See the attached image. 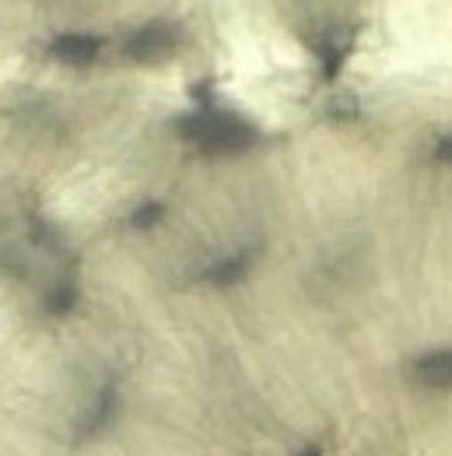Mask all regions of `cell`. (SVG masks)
<instances>
[{
	"mask_svg": "<svg viewBox=\"0 0 452 456\" xmlns=\"http://www.w3.org/2000/svg\"><path fill=\"white\" fill-rule=\"evenodd\" d=\"M179 134L204 155H238L256 144V126L225 110H200L179 119Z\"/></svg>",
	"mask_w": 452,
	"mask_h": 456,
	"instance_id": "6da1fadb",
	"label": "cell"
},
{
	"mask_svg": "<svg viewBox=\"0 0 452 456\" xmlns=\"http://www.w3.org/2000/svg\"><path fill=\"white\" fill-rule=\"evenodd\" d=\"M179 50V32L169 21H151L126 39V57L137 63H165Z\"/></svg>",
	"mask_w": 452,
	"mask_h": 456,
	"instance_id": "7a4b0ae2",
	"label": "cell"
},
{
	"mask_svg": "<svg viewBox=\"0 0 452 456\" xmlns=\"http://www.w3.org/2000/svg\"><path fill=\"white\" fill-rule=\"evenodd\" d=\"M407 372L424 390H452V347H435L410 358Z\"/></svg>",
	"mask_w": 452,
	"mask_h": 456,
	"instance_id": "3957f363",
	"label": "cell"
},
{
	"mask_svg": "<svg viewBox=\"0 0 452 456\" xmlns=\"http://www.w3.org/2000/svg\"><path fill=\"white\" fill-rule=\"evenodd\" d=\"M50 53H53V60L67 63V67H88V63H95V57L102 53V39L99 36H88V32H67V36L53 39Z\"/></svg>",
	"mask_w": 452,
	"mask_h": 456,
	"instance_id": "277c9868",
	"label": "cell"
},
{
	"mask_svg": "<svg viewBox=\"0 0 452 456\" xmlns=\"http://www.w3.org/2000/svg\"><path fill=\"white\" fill-rule=\"evenodd\" d=\"M116 411H119V390H116V383L109 379V383L92 397V403H88V411H85V418H81V436H99V432H106L109 421L116 418Z\"/></svg>",
	"mask_w": 452,
	"mask_h": 456,
	"instance_id": "5b68a950",
	"label": "cell"
},
{
	"mask_svg": "<svg viewBox=\"0 0 452 456\" xmlns=\"http://www.w3.org/2000/svg\"><path fill=\"white\" fill-rule=\"evenodd\" d=\"M249 271H253V253H249V249H238V253H231V256H222L218 264H211V267L204 271V278H207V285H214V288H231V285H238Z\"/></svg>",
	"mask_w": 452,
	"mask_h": 456,
	"instance_id": "8992f818",
	"label": "cell"
},
{
	"mask_svg": "<svg viewBox=\"0 0 452 456\" xmlns=\"http://www.w3.org/2000/svg\"><path fill=\"white\" fill-rule=\"evenodd\" d=\"M43 305H46V313H50V316H67V313L77 305V288L57 285L46 298H43Z\"/></svg>",
	"mask_w": 452,
	"mask_h": 456,
	"instance_id": "52a82bcc",
	"label": "cell"
},
{
	"mask_svg": "<svg viewBox=\"0 0 452 456\" xmlns=\"http://www.w3.org/2000/svg\"><path fill=\"white\" fill-rule=\"evenodd\" d=\"M347 50H351V46L340 43V39H334V36L319 43V57H323V74H327V77H337L340 63L347 60Z\"/></svg>",
	"mask_w": 452,
	"mask_h": 456,
	"instance_id": "ba28073f",
	"label": "cell"
},
{
	"mask_svg": "<svg viewBox=\"0 0 452 456\" xmlns=\"http://www.w3.org/2000/svg\"><path fill=\"white\" fill-rule=\"evenodd\" d=\"M162 218H165V208H162L158 200H148V204H141V208L130 215V225L137 228V232H148V228L158 225Z\"/></svg>",
	"mask_w": 452,
	"mask_h": 456,
	"instance_id": "9c48e42d",
	"label": "cell"
},
{
	"mask_svg": "<svg viewBox=\"0 0 452 456\" xmlns=\"http://www.w3.org/2000/svg\"><path fill=\"white\" fill-rule=\"evenodd\" d=\"M432 155H435L439 162H452V130L439 134V137L432 141Z\"/></svg>",
	"mask_w": 452,
	"mask_h": 456,
	"instance_id": "30bf717a",
	"label": "cell"
},
{
	"mask_svg": "<svg viewBox=\"0 0 452 456\" xmlns=\"http://www.w3.org/2000/svg\"><path fill=\"white\" fill-rule=\"evenodd\" d=\"M298 456H323V446H305Z\"/></svg>",
	"mask_w": 452,
	"mask_h": 456,
	"instance_id": "8fae6325",
	"label": "cell"
}]
</instances>
